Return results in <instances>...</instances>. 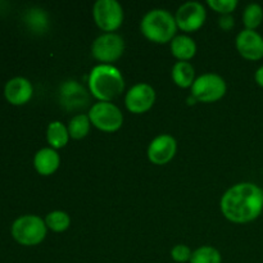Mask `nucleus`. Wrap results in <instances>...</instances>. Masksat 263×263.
Masks as SVG:
<instances>
[{"label":"nucleus","mask_w":263,"mask_h":263,"mask_svg":"<svg viewBox=\"0 0 263 263\" xmlns=\"http://www.w3.org/2000/svg\"><path fill=\"white\" fill-rule=\"evenodd\" d=\"M156 103V90L145 82L136 84L126 92L125 105L128 112L135 115H143V113L151 110Z\"/></svg>","instance_id":"nucleus-10"},{"label":"nucleus","mask_w":263,"mask_h":263,"mask_svg":"<svg viewBox=\"0 0 263 263\" xmlns=\"http://www.w3.org/2000/svg\"><path fill=\"white\" fill-rule=\"evenodd\" d=\"M172 80L177 86L186 89L195 81V68L190 62H176L171 71Z\"/></svg>","instance_id":"nucleus-17"},{"label":"nucleus","mask_w":263,"mask_h":263,"mask_svg":"<svg viewBox=\"0 0 263 263\" xmlns=\"http://www.w3.org/2000/svg\"><path fill=\"white\" fill-rule=\"evenodd\" d=\"M263 21V8L257 3H251L243 12V23L247 30H256Z\"/></svg>","instance_id":"nucleus-21"},{"label":"nucleus","mask_w":263,"mask_h":263,"mask_svg":"<svg viewBox=\"0 0 263 263\" xmlns=\"http://www.w3.org/2000/svg\"><path fill=\"white\" fill-rule=\"evenodd\" d=\"M46 140L53 149H62L68 144L69 134L68 128L61 121H53L46 128Z\"/></svg>","instance_id":"nucleus-18"},{"label":"nucleus","mask_w":263,"mask_h":263,"mask_svg":"<svg viewBox=\"0 0 263 263\" xmlns=\"http://www.w3.org/2000/svg\"><path fill=\"white\" fill-rule=\"evenodd\" d=\"M91 125L103 133H116L123 125V115L112 102H98L89 110Z\"/></svg>","instance_id":"nucleus-5"},{"label":"nucleus","mask_w":263,"mask_h":263,"mask_svg":"<svg viewBox=\"0 0 263 263\" xmlns=\"http://www.w3.org/2000/svg\"><path fill=\"white\" fill-rule=\"evenodd\" d=\"M254 79H256V82L259 85V86L263 87V66L259 67L256 71V74H254Z\"/></svg>","instance_id":"nucleus-27"},{"label":"nucleus","mask_w":263,"mask_h":263,"mask_svg":"<svg viewBox=\"0 0 263 263\" xmlns=\"http://www.w3.org/2000/svg\"><path fill=\"white\" fill-rule=\"evenodd\" d=\"M140 31L152 43H171L177 32L176 20L168 10L152 9L141 20Z\"/></svg>","instance_id":"nucleus-3"},{"label":"nucleus","mask_w":263,"mask_h":263,"mask_svg":"<svg viewBox=\"0 0 263 263\" xmlns=\"http://www.w3.org/2000/svg\"><path fill=\"white\" fill-rule=\"evenodd\" d=\"M123 51L125 41L116 32L102 33L91 45V55L100 64H113L123 55Z\"/></svg>","instance_id":"nucleus-8"},{"label":"nucleus","mask_w":263,"mask_h":263,"mask_svg":"<svg viewBox=\"0 0 263 263\" xmlns=\"http://www.w3.org/2000/svg\"><path fill=\"white\" fill-rule=\"evenodd\" d=\"M207 5L211 9L225 15L231 14L236 9V7H238V0H208Z\"/></svg>","instance_id":"nucleus-24"},{"label":"nucleus","mask_w":263,"mask_h":263,"mask_svg":"<svg viewBox=\"0 0 263 263\" xmlns=\"http://www.w3.org/2000/svg\"><path fill=\"white\" fill-rule=\"evenodd\" d=\"M89 99V91L74 80H67L59 87V103L66 110L82 109Z\"/></svg>","instance_id":"nucleus-11"},{"label":"nucleus","mask_w":263,"mask_h":263,"mask_svg":"<svg viewBox=\"0 0 263 263\" xmlns=\"http://www.w3.org/2000/svg\"><path fill=\"white\" fill-rule=\"evenodd\" d=\"M220 207L222 215L230 222H252L263 211V190L253 182L236 184L222 195Z\"/></svg>","instance_id":"nucleus-1"},{"label":"nucleus","mask_w":263,"mask_h":263,"mask_svg":"<svg viewBox=\"0 0 263 263\" xmlns=\"http://www.w3.org/2000/svg\"><path fill=\"white\" fill-rule=\"evenodd\" d=\"M218 25H220V27L223 31H231L234 28V26H235V21H234V17L231 14H225L220 17Z\"/></svg>","instance_id":"nucleus-26"},{"label":"nucleus","mask_w":263,"mask_h":263,"mask_svg":"<svg viewBox=\"0 0 263 263\" xmlns=\"http://www.w3.org/2000/svg\"><path fill=\"white\" fill-rule=\"evenodd\" d=\"M177 152V141L168 134H162L154 138L148 146V159L153 164L163 166L171 162Z\"/></svg>","instance_id":"nucleus-12"},{"label":"nucleus","mask_w":263,"mask_h":263,"mask_svg":"<svg viewBox=\"0 0 263 263\" xmlns=\"http://www.w3.org/2000/svg\"><path fill=\"white\" fill-rule=\"evenodd\" d=\"M89 91L99 102H112L125 90L122 73L113 64H98L90 71Z\"/></svg>","instance_id":"nucleus-2"},{"label":"nucleus","mask_w":263,"mask_h":263,"mask_svg":"<svg viewBox=\"0 0 263 263\" xmlns=\"http://www.w3.org/2000/svg\"><path fill=\"white\" fill-rule=\"evenodd\" d=\"M192 249L189 248L185 244H177L176 247H174L171 251V258L177 263H185L190 262L192 258Z\"/></svg>","instance_id":"nucleus-25"},{"label":"nucleus","mask_w":263,"mask_h":263,"mask_svg":"<svg viewBox=\"0 0 263 263\" xmlns=\"http://www.w3.org/2000/svg\"><path fill=\"white\" fill-rule=\"evenodd\" d=\"M207 10L199 2H186L180 5L175 14L177 28L184 32H195L205 22Z\"/></svg>","instance_id":"nucleus-9"},{"label":"nucleus","mask_w":263,"mask_h":263,"mask_svg":"<svg viewBox=\"0 0 263 263\" xmlns=\"http://www.w3.org/2000/svg\"><path fill=\"white\" fill-rule=\"evenodd\" d=\"M236 49L243 58L248 61H259L263 58V36L256 30H247L238 33L235 40Z\"/></svg>","instance_id":"nucleus-13"},{"label":"nucleus","mask_w":263,"mask_h":263,"mask_svg":"<svg viewBox=\"0 0 263 263\" xmlns=\"http://www.w3.org/2000/svg\"><path fill=\"white\" fill-rule=\"evenodd\" d=\"M46 228L45 220L36 215H25L18 217L13 222L10 233L15 241L26 247L37 246L45 239Z\"/></svg>","instance_id":"nucleus-4"},{"label":"nucleus","mask_w":263,"mask_h":263,"mask_svg":"<svg viewBox=\"0 0 263 263\" xmlns=\"http://www.w3.org/2000/svg\"><path fill=\"white\" fill-rule=\"evenodd\" d=\"M90 126H91V121H90L89 115L80 113V115L73 116L67 126L69 138L74 139V140H81V139L86 138L87 134L90 133Z\"/></svg>","instance_id":"nucleus-19"},{"label":"nucleus","mask_w":263,"mask_h":263,"mask_svg":"<svg viewBox=\"0 0 263 263\" xmlns=\"http://www.w3.org/2000/svg\"><path fill=\"white\" fill-rule=\"evenodd\" d=\"M32 84L25 77H13L5 84V99L13 105H23L32 98Z\"/></svg>","instance_id":"nucleus-14"},{"label":"nucleus","mask_w":263,"mask_h":263,"mask_svg":"<svg viewBox=\"0 0 263 263\" xmlns=\"http://www.w3.org/2000/svg\"><path fill=\"white\" fill-rule=\"evenodd\" d=\"M222 257L216 248L211 246H203L195 249L190 258V263H221Z\"/></svg>","instance_id":"nucleus-22"},{"label":"nucleus","mask_w":263,"mask_h":263,"mask_svg":"<svg viewBox=\"0 0 263 263\" xmlns=\"http://www.w3.org/2000/svg\"><path fill=\"white\" fill-rule=\"evenodd\" d=\"M26 23L35 32H44L49 27L48 14L43 9H37V8L30 9L27 12V15H26Z\"/></svg>","instance_id":"nucleus-23"},{"label":"nucleus","mask_w":263,"mask_h":263,"mask_svg":"<svg viewBox=\"0 0 263 263\" xmlns=\"http://www.w3.org/2000/svg\"><path fill=\"white\" fill-rule=\"evenodd\" d=\"M36 171L43 176H50L61 166V157L53 148H43L36 152L33 158Z\"/></svg>","instance_id":"nucleus-15"},{"label":"nucleus","mask_w":263,"mask_h":263,"mask_svg":"<svg viewBox=\"0 0 263 263\" xmlns=\"http://www.w3.org/2000/svg\"><path fill=\"white\" fill-rule=\"evenodd\" d=\"M46 228L54 233H63L71 225V217L64 211H53L45 217Z\"/></svg>","instance_id":"nucleus-20"},{"label":"nucleus","mask_w":263,"mask_h":263,"mask_svg":"<svg viewBox=\"0 0 263 263\" xmlns=\"http://www.w3.org/2000/svg\"><path fill=\"white\" fill-rule=\"evenodd\" d=\"M228 90L226 81L217 73L197 77L192 86V97L200 103H215L222 99Z\"/></svg>","instance_id":"nucleus-6"},{"label":"nucleus","mask_w":263,"mask_h":263,"mask_svg":"<svg viewBox=\"0 0 263 263\" xmlns=\"http://www.w3.org/2000/svg\"><path fill=\"white\" fill-rule=\"evenodd\" d=\"M171 53L179 62H187L197 54V44L190 36H175L171 41Z\"/></svg>","instance_id":"nucleus-16"},{"label":"nucleus","mask_w":263,"mask_h":263,"mask_svg":"<svg viewBox=\"0 0 263 263\" xmlns=\"http://www.w3.org/2000/svg\"><path fill=\"white\" fill-rule=\"evenodd\" d=\"M92 17L104 33L117 31L123 23V8L117 0H98L92 7Z\"/></svg>","instance_id":"nucleus-7"}]
</instances>
